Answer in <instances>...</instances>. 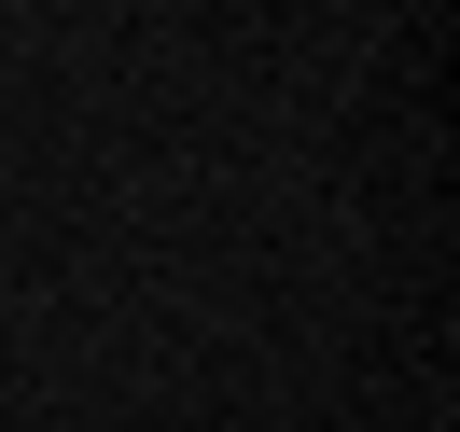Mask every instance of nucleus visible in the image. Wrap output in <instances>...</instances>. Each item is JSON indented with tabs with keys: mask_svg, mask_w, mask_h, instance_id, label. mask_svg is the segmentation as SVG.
I'll return each instance as SVG.
<instances>
[]
</instances>
